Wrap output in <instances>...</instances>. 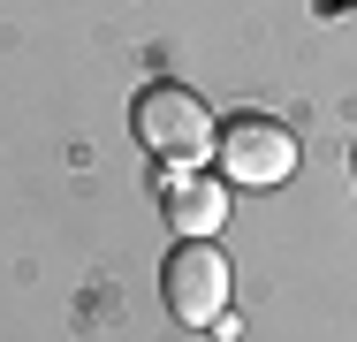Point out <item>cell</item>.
<instances>
[{"label": "cell", "instance_id": "6da1fadb", "mask_svg": "<svg viewBox=\"0 0 357 342\" xmlns=\"http://www.w3.org/2000/svg\"><path fill=\"white\" fill-rule=\"evenodd\" d=\"M130 122H137V144L152 160H167V168H198V160H213V107L190 91V84H175V76H160V84H144L137 107H130Z\"/></svg>", "mask_w": 357, "mask_h": 342}, {"label": "cell", "instance_id": "7a4b0ae2", "mask_svg": "<svg viewBox=\"0 0 357 342\" xmlns=\"http://www.w3.org/2000/svg\"><path fill=\"white\" fill-rule=\"evenodd\" d=\"M213 160H220L228 183H243V191H274V183L296 175V130H289L282 114H236V122H220Z\"/></svg>", "mask_w": 357, "mask_h": 342}, {"label": "cell", "instance_id": "3957f363", "mask_svg": "<svg viewBox=\"0 0 357 342\" xmlns=\"http://www.w3.org/2000/svg\"><path fill=\"white\" fill-rule=\"evenodd\" d=\"M228 289H236V267H228V251L213 236L206 244H175L167 267H160V297H167V312L183 327H213L228 312Z\"/></svg>", "mask_w": 357, "mask_h": 342}, {"label": "cell", "instance_id": "277c9868", "mask_svg": "<svg viewBox=\"0 0 357 342\" xmlns=\"http://www.w3.org/2000/svg\"><path fill=\"white\" fill-rule=\"evenodd\" d=\"M228 175H198V168H167V183H160V205H167V228L183 236V244H206L228 228Z\"/></svg>", "mask_w": 357, "mask_h": 342}]
</instances>
